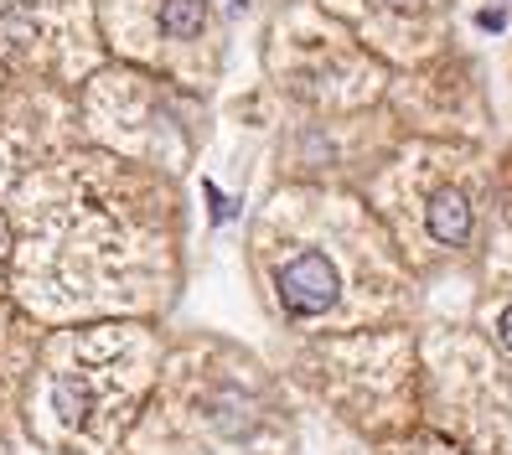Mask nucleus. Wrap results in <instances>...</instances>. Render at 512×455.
Instances as JSON below:
<instances>
[{
    "label": "nucleus",
    "instance_id": "6",
    "mask_svg": "<svg viewBox=\"0 0 512 455\" xmlns=\"http://www.w3.org/2000/svg\"><path fill=\"white\" fill-rule=\"evenodd\" d=\"M394 166L414 181L419 228H425L430 244L435 249H466L476 233V197L466 181V176H476V150L450 145V140H414Z\"/></svg>",
    "mask_w": 512,
    "mask_h": 455
},
{
    "label": "nucleus",
    "instance_id": "4",
    "mask_svg": "<svg viewBox=\"0 0 512 455\" xmlns=\"http://www.w3.org/2000/svg\"><path fill=\"white\" fill-rule=\"evenodd\" d=\"M0 63L16 78L83 88L109 63L99 6L94 0H0Z\"/></svg>",
    "mask_w": 512,
    "mask_h": 455
},
{
    "label": "nucleus",
    "instance_id": "3",
    "mask_svg": "<svg viewBox=\"0 0 512 455\" xmlns=\"http://www.w3.org/2000/svg\"><path fill=\"white\" fill-rule=\"evenodd\" d=\"M109 57L213 94L228 68V21L218 0H94Z\"/></svg>",
    "mask_w": 512,
    "mask_h": 455
},
{
    "label": "nucleus",
    "instance_id": "7",
    "mask_svg": "<svg viewBox=\"0 0 512 455\" xmlns=\"http://www.w3.org/2000/svg\"><path fill=\"white\" fill-rule=\"evenodd\" d=\"M269 290H275L280 311L290 321H321L342 306L347 295V269L326 244H300L269 269Z\"/></svg>",
    "mask_w": 512,
    "mask_h": 455
},
{
    "label": "nucleus",
    "instance_id": "5",
    "mask_svg": "<svg viewBox=\"0 0 512 455\" xmlns=\"http://www.w3.org/2000/svg\"><path fill=\"white\" fill-rule=\"evenodd\" d=\"M316 6L337 16L394 73L435 63L440 52H450L456 32V0H316Z\"/></svg>",
    "mask_w": 512,
    "mask_h": 455
},
{
    "label": "nucleus",
    "instance_id": "2",
    "mask_svg": "<svg viewBox=\"0 0 512 455\" xmlns=\"http://www.w3.org/2000/svg\"><path fill=\"white\" fill-rule=\"evenodd\" d=\"M269 88L290 114H363L388 104L394 68L321 6L285 11L259 42Z\"/></svg>",
    "mask_w": 512,
    "mask_h": 455
},
{
    "label": "nucleus",
    "instance_id": "8",
    "mask_svg": "<svg viewBox=\"0 0 512 455\" xmlns=\"http://www.w3.org/2000/svg\"><path fill=\"white\" fill-rule=\"evenodd\" d=\"M497 342H502V352L512 357V306H502V316H497Z\"/></svg>",
    "mask_w": 512,
    "mask_h": 455
},
{
    "label": "nucleus",
    "instance_id": "9",
    "mask_svg": "<svg viewBox=\"0 0 512 455\" xmlns=\"http://www.w3.org/2000/svg\"><path fill=\"white\" fill-rule=\"evenodd\" d=\"M6 254H11V223H6V212H0V264H6Z\"/></svg>",
    "mask_w": 512,
    "mask_h": 455
},
{
    "label": "nucleus",
    "instance_id": "10",
    "mask_svg": "<svg viewBox=\"0 0 512 455\" xmlns=\"http://www.w3.org/2000/svg\"><path fill=\"white\" fill-rule=\"evenodd\" d=\"M6 88H11V68L0 63V99H6Z\"/></svg>",
    "mask_w": 512,
    "mask_h": 455
},
{
    "label": "nucleus",
    "instance_id": "1",
    "mask_svg": "<svg viewBox=\"0 0 512 455\" xmlns=\"http://www.w3.org/2000/svg\"><path fill=\"white\" fill-rule=\"evenodd\" d=\"M78 114H83V140L104 145L114 156H130L145 166L187 171L197 145L207 135V94L182 88L150 68L135 63H109L78 88Z\"/></svg>",
    "mask_w": 512,
    "mask_h": 455
}]
</instances>
